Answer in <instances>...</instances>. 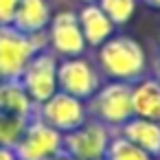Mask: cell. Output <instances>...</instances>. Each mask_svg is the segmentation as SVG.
<instances>
[{
  "label": "cell",
  "mask_w": 160,
  "mask_h": 160,
  "mask_svg": "<svg viewBox=\"0 0 160 160\" xmlns=\"http://www.w3.org/2000/svg\"><path fill=\"white\" fill-rule=\"evenodd\" d=\"M97 68L108 81L134 83L147 72V53L132 35H112L97 51Z\"/></svg>",
  "instance_id": "cell-1"
},
{
  "label": "cell",
  "mask_w": 160,
  "mask_h": 160,
  "mask_svg": "<svg viewBox=\"0 0 160 160\" xmlns=\"http://www.w3.org/2000/svg\"><path fill=\"white\" fill-rule=\"evenodd\" d=\"M46 48V31L27 35L13 27H0V79H20L31 57Z\"/></svg>",
  "instance_id": "cell-2"
},
{
  "label": "cell",
  "mask_w": 160,
  "mask_h": 160,
  "mask_svg": "<svg viewBox=\"0 0 160 160\" xmlns=\"http://www.w3.org/2000/svg\"><path fill=\"white\" fill-rule=\"evenodd\" d=\"M88 116L108 125L110 129H118L127 118H132V83L125 81H105L99 90L86 101Z\"/></svg>",
  "instance_id": "cell-3"
},
{
  "label": "cell",
  "mask_w": 160,
  "mask_h": 160,
  "mask_svg": "<svg viewBox=\"0 0 160 160\" xmlns=\"http://www.w3.org/2000/svg\"><path fill=\"white\" fill-rule=\"evenodd\" d=\"M99 86H101V72L83 55L57 59V90L77 97L81 101H88L99 90Z\"/></svg>",
  "instance_id": "cell-4"
},
{
  "label": "cell",
  "mask_w": 160,
  "mask_h": 160,
  "mask_svg": "<svg viewBox=\"0 0 160 160\" xmlns=\"http://www.w3.org/2000/svg\"><path fill=\"white\" fill-rule=\"evenodd\" d=\"M40 121H44L46 125H51L53 129L68 134L72 129H77L79 125H83L90 116H88V108L86 101L70 97L62 90H57L53 97H48L44 103L35 105V114Z\"/></svg>",
  "instance_id": "cell-5"
},
{
  "label": "cell",
  "mask_w": 160,
  "mask_h": 160,
  "mask_svg": "<svg viewBox=\"0 0 160 160\" xmlns=\"http://www.w3.org/2000/svg\"><path fill=\"white\" fill-rule=\"evenodd\" d=\"M112 134H114V129H110L108 125L99 123L97 118H88L77 129L64 134L62 151H66L75 160L105 158V151H108V145L112 140Z\"/></svg>",
  "instance_id": "cell-6"
},
{
  "label": "cell",
  "mask_w": 160,
  "mask_h": 160,
  "mask_svg": "<svg viewBox=\"0 0 160 160\" xmlns=\"http://www.w3.org/2000/svg\"><path fill=\"white\" fill-rule=\"evenodd\" d=\"M62 142H64L62 132L53 129L38 116H31L18 145L13 147V153L18 160H48L62 151Z\"/></svg>",
  "instance_id": "cell-7"
},
{
  "label": "cell",
  "mask_w": 160,
  "mask_h": 160,
  "mask_svg": "<svg viewBox=\"0 0 160 160\" xmlns=\"http://www.w3.org/2000/svg\"><path fill=\"white\" fill-rule=\"evenodd\" d=\"M46 40H48V51L55 57H79L86 53V40L77 13L70 9L51 16V22L46 27Z\"/></svg>",
  "instance_id": "cell-8"
},
{
  "label": "cell",
  "mask_w": 160,
  "mask_h": 160,
  "mask_svg": "<svg viewBox=\"0 0 160 160\" xmlns=\"http://www.w3.org/2000/svg\"><path fill=\"white\" fill-rule=\"evenodd\" d=\"M20 83L35 105L57 92V57L46 48L31 57L20 75Z\"/></svg>",
  "instance_id": "cell-9"
},
{
  "label": "cell",
  "mask_w": 160,
  "mask_h": 160,
  "mask_svg": "<svg viewBox=\"0 0 160 160\" xmlns=\"http://www.w3.org/2000/svg\"><path fill=\"white\" fill-rule=\"evenodd\" d=\"M116 134L123 136L125 140L134 142L136 147L145 149L149 156L160 158V121L132 116L116 129Z\"/></svg>",
  "instance_id": "cell-10"
},
{
  "label": "cell",
  "mask_w": 160,
  "mask_h": 160,
  "mask_svg": "<svg viewBox=\"0 0 160 160\" xmlns=\"http://www.w3.org/2000/svg\"><path fill=\"white\" fill-rule=\"evenodd\" d=\"M77 20H79V27L86 40V46H92V48H99L105 40H110L116 29L97 2L83 5L81 11L77 13Z\"/></svg>",
  "instance_id": "cell-11"
},
{
  "label": "cell",
  "mask_w": 160,
  "mask_h": 160,
  "mask_svg": "<svg viewBox=\"0 0 160 160\" xmlns=\"http://www.w3.org/2000/svg\"><path fill=\"white\" fill-rule=\"evenodd\" d=\"M51 16H53V11H51L48 0H18V9H16L11 27L27 35L42 33V31H46Z\"/></svg>",
  "instance_id": "cell-12"
},
{
  "label": "cell",
  "mask_w": 160,
  "mask_h": 160,
  "mask_svg": "<svg viewBox=\"0 0 160 160\" xmlns=\"http://www.w3.org/2000/svg\"><path fill=\"white\" fill-rule=\"evenodd\" d=\"M132 114L140 118L160 116V83L153 77H140L132 83Z\"/></svg>",
  "instance_id": "cell-13"
},
{
  "label": "cell",
  "mask_w": 160,
  "mask_h": 160,
  "mask_svg": "<svg viewBox=\"0 0 160 160\" xmlns=\"http://www.w3.org/2000/svg\"><path fill=\"white\" fill-rule=\"evenodd\" d=\"M0 112L18 114L24 118H31L35 114V103L22 88L20 79H0Z\"/></svg>",
  "instance_id": "cell-14"
},
{
  "label": "cell",
  "mask_w": 160,
  "mask_h": 160,
  "mask_svg": "<svg viewBox=\"0 0 160 160\" xmlns=\"http://www.w3.org/2000/svg\"><path fill=\"white\" fill-rule=\"evenodd\" d=\"M105 160H156V158L114 132L108 145V151H105Z\"/></svg>",
  "instance_id": "cell-15"
},
{
  "label": "cell",
  "mask_w": 160,
  "mask_h": 160,
  "mask_svg": "<svg viewBox=\"0 0 160 160\" xmlns=\"http://www.w3.org/2000/svg\"><path fill=\"white\" fill-rule=\"evenodd\" d=\"M27 121L24 116H18V114H9V112H0V147H9L13 149L27 127Z\"/></svg>",
  "instance_id": "cell-16"
},
{
  "label": "cell",
  "mask_w": 160,
  "mask_h": 160,
  "mask_svg": "<svg viewBox=\"0 0 160 160\" xmlns=\"http://www.w3.org/2000/svg\"><path fill=\"white\" fill-rule=\"evenodd\" d=\"M97 5L103 9L114 27H123L134 18L138 0H97Z\"/></svg>",
  "instance_id": "cell-17"
},
{
  "label": "cell",
  "mask_w": 160,
  "mask_h": 160,
  "mask_svg": "<svg viewBox=\"0 0 160 160\" xmlns=\"http://www.w3.org/2000/svg\"><path fill=\"white\" fill-rule=\"evenodd\" d=\"M18 9V0H0V27H11Z\"/></svg>",
  "instance_id": "cell-18"
},
{
  "label": "cell",
  "mask_w": 160,
  "mask_h": 160,
  "mask_svg": "<svg viewBox=\"0 0 160 160\" xmlns=\"http://www.w3.org/2000/svg\"><path fill=\"white\" fill-rule=\"evenodd\" d=\"M151 72H153V79L160 83V51L156 53V57H153V62H151Z\"/></svg>",
  "instance_id": "cell-19"
},
{
  "label": "cell",
  "mask_w": 160,
  "mask_h": 160,
  "mask_svg": "<svg viewBox=\"0 0 160 160\" xmlns=\"http://www.w3.org/2000/svg\"><path fill=\"white\" fill-rule=\"evenodd\" d=\"M0 160H18V158H16L13 149H9V147H0Z\"/></svg>",
  "instance_id": "cell-20"
},
{
  "label": "cell",
  "mask_w": 160,
  "mask_h": 160,
  "mask_svg": "<svg viewBox=\"0 0 160 160\" xmlns=\"http://www.w3.org/2000/svg\"><path fill=\"white\" fill-rule=\"evenodd\" d=\"M48 160H75L72 156H68L66 151H59V153H55L53 158H48Z\"/></svg>",
  "instance_id": "cell-21"
},
{
  "label": "cell",
  "mask_w": 160,
  "mask_h": 160,
  "mask_svg": "<svg viewBox=\"0 0 160 160\" xmlns=\"http://www.w3.org/2000/svg\"><path fill=\"white\" fill-rule=\"evenodd\" d=\"M142 2L147 7H151V9H160V0H142Z\"/></svg>",
  "instance_id": "cell-22"
},
{
  "label": "cell",
  "mask_w": 160,
  "mask_h": 160,
  "mask_svg": "<svg viewBox=\"0 0 160 160\" xmlns=\"http://www.w3.org/2000/svg\"><path fill=\"white\" fill-rule=\"evenodd\" d=\"M77 2H81V5H92V2H97V0H77Z\"/></svg>",
  "instance_id": "cell-23"
},
{
  "label": "cell",
  "mask_w": 160,
  "mask_h": 160,
  "mask_svg": "<svg viewBox=\"0 0 160 160\" xmlns=\"http://www.w3.org/2000/svg\"><path fill=\"white\" fill-rule=\"evenodd\" d=\"M99 160H105V158H99Z\"/></svg>",
  "instance_id": "cell-24"
},
{
  "label": "cell",
  "mask_w": 160,
  "mask_h": 160,
  "mask_svg": "<svg viewBox=\"0 0 160 160\" xmlns=\"http://www.w3.org/2000/svg\"><path fill=\"white\" fill-rule=\"evenodd\" d=\"M158 42H160V35H158Z\"/></svg>",
  "instance_id": "cell-25"
},
{
  "label": "cell",
  "mask_w": 160,
  "mask_h": 160,
  "mask_svg": "<svg viewBox=\"0 0 160 160\" xmlns=\"http://www.w3.org/2000/svg\"><path fill=\"white\" fill-rule=\"evenodd\" d=\"M158 121H160V116H158Z\"/></svg>",
  "instance_id": "cell-26"
}]
</instances>
